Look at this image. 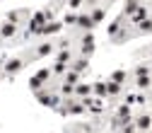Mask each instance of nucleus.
<instances>
[{
  "label": "nucleus",
  "instance_id": "nucleus-23",
  "mask_svg": "<svg viewBox=\"0 0 152 133\" xmlns=\"http://www.w3.org/2000/svg\"><path fill=\"white\" fill-rule=\"evenodd\" d=\"M34 78H36V80H41V82H44V85L48 87V80L53 78V70H51V68H41L39 73H36V75H34Z\"/></svg>",
  "mask_w": 152,
  "mask_h": 133
},
{
  "label": "nucleus",
  "instance_id": "nucleus-32",
  "mask_svg": "<svg viewBox=\"0 0 152 133\" xmlns=\"http://www.w3.org/2000/svg\"><path fill=\"white\" fill-rule=\"evenodd\" d=\"M118 0H106V7H111V5H116Z\"/></svg>",
  "mask_w": 152,
  "mask_h": 133
},
{
  "label": "nucleus",
  "instance_id": "nucleus-16",
  "mask_svg": "<svg viewBox=\"0 0 152 133\" xmlns=\"http://www.w3.org/2000/svg\"><path fill=\"white\" fill-rule=\"evenodd\" d=\"M63 29V22H46L36 34H41V36H48V34H56V32H61Z\"/></svg>",
  "mask_w": 152,
  "mask_h": 133
},
{
  "label": "nucleus",
  "instance_id": "nucleus-19",
  "mask_svg": "<svg viewBox=\"0 0 152 133\" xmlns=\"http://www.w3.org/2000/svg\"><path fill=\"white\" fill-rule=\"evenodd\" d=\"M138 7H140V0H126V3H123V10H121V15L128 20V17H130L133 12H135Z\"/></svg>",
  "mask_w": 152,
  "mask_h": 133
},
{
  "label": "nucleus",
  "instance_id": "nucleus-18",
  "mask_svg": "<svg viewBox=\"0 0 152 133\" xmlns=\"http://www.w3.org/2000/svg\"><path fill=\"white\" fill-rule=\"evenodd\" d=\"M92 94H94V97H99V99H109V92H106V82H104V80L94 82V85H92Z\"/></svg>",
  "mask_w": 152,
  "mask_h": 133
},
{
  "label": "nucleus",
  "instance_id": "nucleus-31",
  "mask_svg": "<svg viewBox=\"0 0 152 133\" xmlns=\"http://www.w3.org/2000/svg\"><path fill=\"white\" fill-rule=\"evenodd\" d=\"M85 5V0H68V10H75V12H80L77 7Z\"/></svg>",
  "mask_w": 152,
  "mask_h": 133
},
{
  "label": "nucleus",
  "instance_id": "nucleus-33",
  "mask_svg": "<svg viewBox=\"0 0 152 133\" xmlns=\"http://www.w3.org/2000/svg\"><path fill=\"white\" fill-rule=\"evenodd\" d=\"M147 102H152V87L147 90Z\"/></svg>",
  "mask_w": 152,
  "mask_h": 133
},
{
  "label": "nucleus",
  "instance_id": "nucleus-20",
  "mask_svg": "<svg viewBox=\"0 0 152 133\" xmlns=\"http://www.w3.org/2000/svg\"><path fill=\"white\" fill-rule=\"evenodd\" d=\"M61 82H68V85H77V82H82V75L68 68V73H65L63 78H61Z\"/></svg>",
  "mask_w": 152,
  "mask_h": 133
},
{
  "label": "nucleus",
  "instance_id": "nucleus-26",
  "mask_svg": "<svg viewBox=\"0 0 152 133\" xmlns=\"http://www.w3.org/2000/svg\"><path fill=\"white\" fill-rule=\"evenodd\" d=\"M63 24H65V27H75V24H77V12H75V10H68L65 17H63Z\"/></svg>",
  "mask_w": 152,
  "mask_h": 133
},
{
  "label": "nucleus",
  "instance_id": "nucleus-27",
  "mask_svg": "<svg viewBox=\"0 0 152 133\" xmlns=\"http://www.w3.org/2000/svg\"><path fill=\"white\" fill-rule=\"evenodd\" d=\"M109 80H113V82H121V85H126V80H128V73H126V70H113Z\"/></svg>",
  "mask_w": 152,
  "mask_h": 133
},
{
  "label": "nucleus",
  "instance_id": "nucleus-11",
  "mask_svg": "<svg viewBox=\"0 0 152 133\" xmlns=\"http://www.w3.org/2000/svg\"><path fill=\"white\" fill-rule=\"evenodd\" d=\"M147 17H150V10H147L145 5H140V7L135 10V12H133V15L128 17V22H130L133 27H138V24H140L142 20H147Z\"/></svg>",
  "mask_w": 152,
  "mask_h": 133
},
{
  "label": "nucleus",
  "instance_id": "nucleus-15",
  "mask_svg": "<svg viewBox=\"0 0 152 133\" xmlns=\"http://www.w3.org/2000/svg\"><path fill=\"white\" fill-rule=\"evenodd\" d=\"M75 61V53H72V48H58L56 51V63H72Z\"/></svg>",
  "mask_w": 152,
  "mask_h": 133
},
{
  "label": "nucleus",
  "instance_id": "nucleus-9",
  "mask_svg": "<svg viewBox=\"0 0 152 133\" xmlns=\"http://www.w3.org/2000/svg\"><path fill=\"white\" fill-rule=\"evenodd\" d=\"M36 94V99H39L41 104H46V107H58V97H53V94L48 92V87H44V90H39V92H34Z\"/></svg>",
  "mask_w": 152,
  "mask_h": 133
},
{
  "label": "nucleus",
  "instance_id": "nucleus-22",
  "mask_svg": "<svg viewBox=\"0 0 152 133\" xmlns=\"http://www.w3.org/2000/svg\"><path fill=\"white\" fill-rule=\"evenodd\" d=\"M116 119H121V121H130V104H128V102L121 104V107L116 109Z\"/></svg>",
  "mask_w": 152,
  "mask_h": 133
},
{
  "label": "nucleus",
  "instance_id": "nucleus-13",
  "mask_svg": "<svg viewBox=\"0 0 152 133\" xmlns=\"http://www.w3.org/2000/svg\"><path fill=\"white\" fill-rule=\"evenodd\" d=\"M123 90H126V85H121V82H113V80H106V92H109V99H116V97H121V94H123Z\"/></svg>",
  "mask_w": 152,
  "mask_h": 133
},
{
  "label": "nucleus",
  "instance_id": "nucleus-30",
  "mask_svg": "<svg viewBox=\"0 0 152 133\" xmlns=\"http://www.w3.org/2000/svg\"><path fill=\"white\" fill-rule=\"evenodd\" d=\"M75 131H77V133H94L92 123H77V126H75Z\"/></svg>",
  "mask_w": 152,
  "mask_h": 133
},
{
  "label": "nucleus",
  "instance_id": "nucleus-4",
  "mask_svg": "<svg viewBox=\"0 0 152 133\" xmlns=\"http://www.w3.org/2000/svg\"><path fill=\"white\" fill-rule=\"evenodd\" d=\"M20 24H12V22H3V24H0V39H3V41H12V39H17V36H20Z\"/></svg>",
  "mask_w": 152,
  "mask_h": 133
},
{
  "label": "nucleus",
  "instance_id": "nucleus-7",
  "mask_svg": "<svg viewBox=\"0 0 152 133\" xmlns=\"http://www.w3.org/2000/svg\"><path fill=\"white\" fill-rule=\"evenodd\" d=\"M29 17H31V15H29V10L20 7V10H10V12L5 15V20H7V22H12V24H20V27H22V24L29 20Z\"/></svg>",
  "mask_w": 152,
  "mask_h": 133
},
{
  "label": "nucleus",
  "instance_id": "nucleus-2",
  "mask_svg": "<svg viewBox=\"0 0 152 133\" xmlns=\"http://www.w3.org/2000/svg\"><path fill=\"white\" fill-rule=\"evenodd\" d=\"M85 111H87V107L82 104V99H77V97L63 99V109H61L63 116H68V114H72V116H80V114H85Z\"/></svg>",
  "mask_w": 152,
  "mask_h": 133
},
{
  "label": "nucleus",
  "instance_id": "nucleus-25",
  "mask_svg": "<svg viewBox=\"0 0 152 133\" xmlns=\"http://www.w3.org/2000/svg\"><path fill=\"white\" fill-rule=\"evenodd\" d=\"M68 68H70L68 63H53V65H51V70H53V78H63V75L68 73Z\"/></svg>",
  "mask_w": 152,
  "mask_h": 133
},
{
  "label": "nucleus",
  "instance_id": "nucleus-10",
  "mask_svg": "<svg viewBox=\"0 0 152 133\" xmlns=\"http://www.w3.org/2000/svg\"><path fill=\"white\" fill-rule=\"evenodd\" d=\"M70 70H75V73L85 75V73L89 70V58H85V56H75V61L70 63Z\"/></svg>",
  "mask_w": 152,
  "mask_h": 133
},
{
  "label": "nucleus",
  "instance_id": "nucleus-17",
  "mask_svg": "<svg viewBox=\"0 0 152 133\" xmlns=\"http://www.w3.org/2000/svg\"><path fill=\"white\" fill-rule=\"evenodd\" d=\"M75 97H77V99L92 97V85L89 82H77V85H75Z\"/></svg>",
  "mask_w": 152,
  "mask_h": 133
},
{
  "label": "nucleus",
  "instance_id": "nucleus-1",
  "mask_svg": "<svg viewBox=\"0 0 152 133\" xmlns=\"http://www.w3.org/2000/svg\"><path fill=\"white\" fill-rule=\"evenodd\" d=\"M34 61V53H20V56H12V58H7L3 63V73L5 78H15L17 73H22L29 63Z\"/></svg>",
  "mask_w": 152,
  "mask_h": 133
},
{
  "label": "nucleus",
  "instance_id": "nucleus-28",
  "mask_svg": "<svg viewBox=\"0 0 152 133\" xmlns=\"http://www.w3.org/2000/svg\"><path fill=\"white\" fill-rule=\"evenodd\" d=\"M118 131H121V133H138V126H135V121L130 119V121H123Z\"/></svg>",
  "mask_w": 152,
  "mask_h": 133
},
{
  "label": "nucleus",
  "instance_id": "nucleus-29",
  "mask_svg": "<svg viewBox=\"0 0 152 133\" xmlns=\"http://www.w3.org/2000/svg\"><path fill=\"white\" fill-rule=\"evenodd\" d=\"M140 75H152V68H150V65H145V63H142V65H138L135 70H133V78H140Z\"/></svg>",
  "mask_w": 152,
  "mask_h": 133
},
{
  "label": "nucleus",
  "instance_id": "nucleus-6",
  "mask_svg": "<svg viewBox=\"0 0 152 133\" xmlns=\"http://www.w3.org/2000/svg\"><path fill=\"white\" fill-rule=\"evenodd\" d=\"M133 121H135V126H138V133H150L152 131V114L150 111H140Z\"/></svg>",
  "mask_w": 152,
  "mask_h": 133
},
{
  "label": "nucleus",
  "instance_id": "nucleus-21",
  "mask_svg": "<svg viewBox=\"0 0 152 133\" xmlns=\"http://www.w3.org/2000/svg\"><path fill=\"white\" fill-rule=\"evenodd\" d=\"M58 94H61L63 99H70V97H75V85L61 82V85H58Z\"/></svg>",
  "mask_w": 152,
  "mask_h": 133
},
{
  "label": "nucleus",
  "instance_id": "nucleus-5",
  "mask_svg": "<svg viewBox=\"0 0 152 133\" xmlns=\"http://www.w3.org/2000/svg\"><path fill=\"white\" fill-rule=\"evenodd\" d=\"M94 27H97V24L92 22L89 10H80V12H77V24H75V29H80L82 34H87V32H92Z\"/></svg>",
  "mask_w": 152,
  "mask_h": 133
},
{
  "label": "nucleus",
  "instance_id": "nucleus-35",
  "mask_svg": "<svg viewBox=\"0 0 152 133\" xmlns=\"http://www.w3.org/2000/svg\"><path fill=\"white\" fill-rule=\"evenodd\" d=\"M3 78H5V73H3V70H0V80H3Z\"/></svg>",
  "mask_w": 152,
  "mask_h": 133
},
{
  "label": "nucleus",
  "instance_id": "nucleus-8",
  "mask_svg": "<svg viewBox=\"0 0 152 133\" xmlns=\"http://www.w3.org/2000/svg\"><path fill=\"white\" fill-rule=\"evenodd\" d=\"M92 53H94V36H92V32H87V34H82V39H80V56L89 58Z\"/></svg>",
  "mask_w": 152,
  "mask_h": 133
},
{
  "label": "nucleus",
  "instance_id": "nucleus-14",
  "mask_svg": "<svg viewBox=\"0 0 152 133\" xmlns=\"http://www.w3.org/2000/svg\"><path fill=\"white\" fill-rule=\"evenodd\" d=\"M89 17H92V22L94 24H102L106 20V5H97V7H92L89 10Z\"/></svg>",
  "mask_w": 152,
  "mask_h": 133
},
{
  "label": "nucleus",
  "instance_id": "nucleus-12",
  "mask_svg": "<svg viewBox=\"0 0 152 133\" xmlns=\"http://www.w3.org/2000/svg\"><path fill=\"white\" fill-rule=\"evenodd\" d=\"M133 87L138 92H147L152 87V75H140V78H133Z\"/></svg>",
  "mask_w": 152,
  "mask_h": 133
},
{
  "label": "nucleus",
  "instance_id": "nucleus-24",
  "mask_svg": "<svg viewBox=\"0 0 152 133\" xmlns=\"http://www.w3.org/2000/svg\"><path fill=\"white\" fill-rule=\"evenodd\" d=\"M135 34H152V17L142 20V22L135 27Z\"/></svg>",
  "mask_w": 152,
  "mask_h": 133
},
{
  "label": "nucleus",
  "instance_id": "nucleus-34",
  "mask_svg": "<svg viewBox=\"0 0 152 133\" xmlns=\"http://www.w3.org/2000/svg\"><path fill=\"white\" fill-rule=\"evenodd\" d=\"M53 3H56V5H61V3H65V5H68V0H53Z\"/></svg>",
  "mask_w": 152,
  "mask_h": 133
},
{
  "label": "nucleus",
  "instance_id": "nucleus-3",
  "mask_svg": "<svg viewBox=\"0 0 152 133\" xmlns=\"http://www.w3.org/2000/svg\"><path fill=\"white\" fill-rule=\"evenodd\" d=\"M56 51H58V41L46 39V41H41L39 46H36L31 53H34V61H39V58H46V56H53Z\"/></svg>",
  "mask_w": 152,
  "mask_h": 133
}]
</instances>
